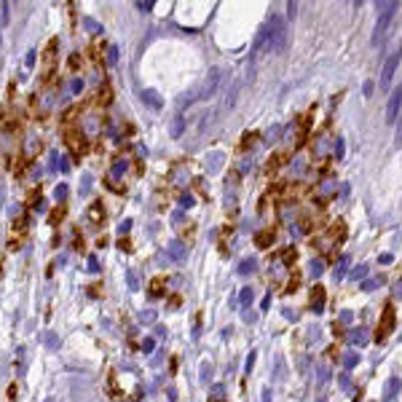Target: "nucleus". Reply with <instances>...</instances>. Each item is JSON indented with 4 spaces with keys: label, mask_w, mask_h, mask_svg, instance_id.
<instances>
[{
    "label": "nucleus",
    "mask_w": 402,
    "mask_h": 402,
    "mask_svg": "<svg viewBox=\"0 0 402 402\" xmlns=\"http://www.w3.org/2000/svg\"><path fill=\"white\" fill-rule=\"evenodd\" d=\"M287 46V22L279 14H274L268 19V51L266 54H279Z\"/></svg>",
    "instance_id": "obj_1"
},
{
    "label": "nucleus",
    "mask_w": 402,
    "mask_h": 402,
    "mask_svg": "<svg viewBox=\"0 0 402 402\" xmlns=\"http://www.w3.org/2000/svg\"><path fill=\"white\" fill-rule=\"evenodd\" d=\"M65 145L73 151V156H83L89 151V140H86V131L80 126H65Z\"/></svg>",
    "instance_id": "obj_2"
},
{
    "label": "nucleus",
    "mask_w": 402,
    "mask_h": 402,
    "mask_svg": "<svg viewBox=\"0 0 402 402\" xmlns=\"http://www.w3.org/2000/svg\"><path fill=\"white\" fill-rule=\"evenodd\" d=\"M400 59H402V43L386 56V62H383V70H381V89H386V86L392 83L394 73H397V67H400Z\"/></svg>",
    "instance_id": "obj_3"
},
{
    "label": "nucleus",
    "mask_w": 402,
    "mask_h": 402,
    "mask_svg": "<svg viewBox=\"0 0 402 402\" xmlns=\"http://www.w3.org/2000/svg\"><path fill=\"white\" fill-rule=\"evenodd\" d=\"M394 322H397V317H394V306L389 303L386 308H383V317H381V325H378V332H376V341L383 343L389 335L394 332Z\"/></svg>",
    "instance_id": "obj_4"
},
{
    "label": "nucleus",
    "mask_w": 402,
    "mask_h": 402,
    "mask_svg": "<svg viewBox=\"0 0 402 402\" xmlns=\"http://www.w3.org/2000/svg\"><path fill=\"white\" fill-rule=\"evenodd\" d=\"M400 110H402V86H394L392 94H389V102H386V118L383 121L392 126L400 118Z\"/></svg>",
    "instance_id": "obj_5"
},
{
    "label": "nucleus",
    "mask_w": 402,
    "mask_h": 402,
    "mask_svg": "<svg viewBox=\"0 0 402 402\" xmlns=\"http://www.w3.org/2000/svg\"><path fill=\"white\" fill-rule=\"evenodd\" d=\"M217 83H220V70H217V67H212L209 75L204 78V83H201V89H199L196 97H199V100H209V97L217 91Z\"/></svg>",
    "instance_id": "obj_6"
},
{
    "label": "nucleus",
    "mask_w": 402,
    "mask_h": 402,
    "mask_svg": "<svg viewBox=\"0 0 402 402\" xmlns=\"http://www.w3.org/2000/svg\"><path fill=\"white\" fill-rule=\"evenodd\" d=\"M166 255H169L175 263H182L188 257V247L182 244V241H172V244L166 247Z\"/></svg>",
    "instance_id": "obj_7"
},
{
    "label": "nucleus",
    "mask_w": 402,
    "mask_h": 402,
    "mask_svg": "<svg viewBox=\"0 0 402 402\" xmlns=\"http://www.w3.org/2000/svg\"><path fill=\"white\" fill-rule=\"evenodd\" d=\"M322 308H325V287H314L311 292V311L314 314H322Z\"/></svg>",
    "instance_id": "obj_8"
},
{
    "label": "nucleus",
    "mask_w": 402,
    "mask_h": 402,
    "mask_svg": "<svg viewBox=\"0 0 402 402\" xmlns=\"http://www.w3.org/2000/svg\"><path fill=\"white\" fill-rule=\"evenodd\" d=\"M89 220L97 223V226L105 220V206H102V201H91L89 204Z\"/></svg>",
    "instance_id": "obj_9"
},
{
    "label": "nucleus",
    "mask_w": 402,
    "mask_h": 402,
    "mask_svg": "<svg viewBox=\"0 0 402 402\" xmlns=\"http://www.w3.org/2000/svg\"><path fill=\"white\" fill-rule=\"evenodd\" d=\"M223 161H226L223 153H212V156H206V172H209V175H217V172L223 169Z\"/></svg>",
    "instance_id": "obj_10"
},
{
    "label": "nucleus",
    "mask_w": 402,
    "mask_h": 402,
    "mask_svg": "<svg viewBox=\"0 0 402 402\" xmlns=\"http://www.w3.org/2000/svg\"><path fill=\"white\" fill-rule=\"evenodd\" d=\"M349 343H354V346H365V343H367V330H365V327H354V330L349 332Z\"/></svg>",
    "instance_id": "obj_11"
},
{
    "label": "nucleus",
    "mask_w": 402,
    "mask_h": 402,
    "mask_svg": "<svg viewBox=\"0 0 402 402\" xmlns=\"http://www.w3.org/2000/svg\"><path fill=\"white\" fill-rule=\"evenodd\" d=\"M400 386H402V381H400L397 376H394V378H389V381H386V392H383V397H386V400H394V397H397V392H400Z\"/></svg>",
    "instance_id": "obj_12"
},
{
    "label": "nucleus",
    "mask_w": 402,
    "mask_h": 402,
    "mask_svg": "<svg viewBox=\"0 0 402 402\" xmlns=\"http://www.w3.org/2000/svg\"><path fill=\"white\" fill-rule=\"evenodd\" d=\"M126 169H129V161H124V158H116V161H113V166H110V177H113V180H116V177L126 175Z\"/></svg>",
    "instance_id": "obj_13"
},
{
    "label": "nucleus",
    "mask_w": 402,
    "mask_h": 402,
    "mask_svg": "<svg viewBox=\"0 0 402 402\" xmlns=\"http://www.w3.org/2000/svg\"><path fill=\"white\" fill-rule=\"evenodd\" d=\"M327 151H330V137H319V140L314 142V153H317L319 158H325Z\"/></svg>",
    "instance_id": "obj_14"
},
{
    "label": "nucleus",
    "mask_w": 402,
    "mask_h": 402,
    "mask_svg": "<svg viewBox=\"0 0 402 402\" xmlns=\"http://www.w3.org/2000/svg\"><path fill=\"white\" fill-rule=\"evenodd\" d=\"M308 274H311L314 279H319L322 274H325V260H322V257H314V260L308 263Z\"/></svg>",
    "instance_id": "obj_15"
},
{
    "label": "nucleus",
    "mask_w": 402,
    "mask_h": 402,
    "mask_svg": "<svg viewBox=\"0 0 402 402\" xmlns=\"http://www.w3.org/2000/svg\"><path fill=\"white\" fill-rule=\"evenodd\" d=\"M343 153H346V142H343V137H335V140H332V158L341 161Z\"/></svg>",
    "instance_id": "obj_16"
},
{
    "label": "nucleus",
    "mask_w": 402,
    "mask_h": 402,
    "mask_svg": "<svg viewBox=\"0 0 402 402\" xmlns=\"http://www.w3.org/2000/svg\"><path fill=\"white\" fill-rule=\"evenodd\" d=\"M257 268V263H255V257H244V260L239 263V274L241 276H247V274H252Z\"/></svg>",
    "instance_id": "obj_17"
},
{
    "label": "nucleus",
    "mask_w": 402,
    "mask_h": 402,
    "mask_svg": "<svg viewBox=\"0 0 402 402\" xmlns=\"http://www.w3.org/2000/svg\"><path fill=\"white\" fill-rule=\"evenodd\" d=\"M142 100H145L148 105L153 107V110H161V100H158V94H156V91H151V89H148V91H142Z\"/></svg>",
    "instance_id": "obj_18"
},
{
    "label": "nucleus",
    "mask_w": 402,
    "mask_h": 402,
    "mask_svg": "<svg viewBox=\"0 0 402 402\" xmlns=\"http://www.w3.org/2000/svg\"><path fill=\"white\" fill-rule=\"evenodd\" d=\"M400 11V3H378V16H389V14H397Z\"/></svg>",
    "instance_id": "obj_19"
},
{
    "label": "nucleus",
    "mask_w": 402,
    "mask_h": 402,
    "mask_svg": "<svg viewBox=\"0 0 402 402\" xmlns=\"http://www.w3.org/2000/svg\"><path fill=\"white\" fill-rule=\"evenodd\" d=\"M252 298H255V292H252V287H241V292H239V303H241V306H244V308H250Z\"/></svg>",
    "instance_id": "obj_20"
},
{
    "label": "nucleus",
    "mask_w": 402,
    "mask_h": 402,
    "mask_svg": "<svg viewBox=\"0 0 402 402\" xmlns=\"http://www.w3.org/2000/svg\"><path fill=\"white\" fill-rule=\"evenodd\" d=\"M367 274H370V266H367V263H362V266H357V268H352V274H349V276H352L354 281H359V279H365Z\"/></svg>",
    "instance_id": "obj_21"
},
{
    "label": "nucleus",
    "mask_w": 402,
    "mask_h": 402,
    "mask_svg": "<svg viewBox=\"0 0 402 402\" xmlns=\"http://www.w3.org/2000/svg\"><path fill=\"white\" fill-rule=\"evenodd\" d=\"M346 268H349V255H343L341 263H338V268H335V274H332V276H335V281H341L343 276H346Z\"/></svg>",
    "instance_id": "obj_22"
},
{
    "label": "nucleus",
    "mask_w": 402,
    "mask_h": 402,
    "mask_svg": "<svg viewBox=\"0 0 402 402\" xmlns=\"http://www.w3.org/2000/svg\"><path fill=\"white\" fill-rule=\"evenodd\" d=\"M271 241H274V231H263V233H257V236H255L257 247H268Z\"/></svg>",
    "instance_id": "obj_23"
},
{
    "label": "nucleus",
    "mask_w": 402,
    "mask_h": 402,
    "mask_svg": "<svg viewBox=\"0 0 402 402\" xmlns=\"http://www.w3.org/2000/svg\"><path fill=\"white\" fill-rule=\"evenodd\" d=\"M62 217H65V204H59V206H56V209L49 215V226H56V223H59Z\"/></svg>",
    "instance_id": "obj_24"
},
{
    "label": "nucleus",
    "mask_w": 402,
    "mask_h": 402,
    "mask_svg": "<svg viewBox=\"0 0 402 402\" xmlns=\"http://www.w3.org/2000/svg\"><path fill=\"white\" fill-rule=\"evenodd\" d=\"M80 65H83V54H80V51H75V54H70V62H67V67H70V70L75 73Z\"/></svg>",
    "instance_id": "obj_25"
},
{
    "label": "nucleus",
    "mask_w": 402,
    "mask_h": 402,
    "mask_svg": "<svg viewBox=\"0 0 402 402\" xmlns=\"http://www.w3.org/2000/svg\"><path fill=\"white\" fill-rule=\"evenodd\" d=\"M164 284H166V281L161 279V276H158V279H153V281H151V295H156V298H158V295H164Z\"/></svg>",
    "instance_id": "obj_26"
},
{
    "label": "nucleus",
    "mask_w": 402,
    "mask_h": 402,
    "mask_svg": "<svg viewBox=\"0 0 402 402\" xmlns=\"http://www.w3.org/2000/svg\"><path fill=\"white\" fill-rule=\"evenodd\" d=\"M83 27L91 32V35H100V32H102V25H97V22H94V19H89V16L83 19Z\"/></svg>",
    "instance_id": "obj_27"
},
{
    "label": "nucleus",
    "mask_w": 402,
    "mask_h": 402,
    "mask_svg": "<svg viewBox=\"0 0 402 402\" xmlns=\"http://www.w3.org/2000/svg\"><path fill=\"white\" fill-rule=\"evenodd\" d=\"M97 105H102V107L110 105V89H107V86H105V89H100V94H97Z\"/></svg>",
    "instance_id": "obj_28"
},
{
    "label": "nucleus",
    "mask_w": 402,
    "mask_h": 402,
    "mask_svg": "<svg viewBox=\"0 0 402 402\" xmlns=\"http://www.w3.org/2000/svg\"><path fill=\"white\" fill-rule=\"evenodd\" d=\"M182 129H185V121H182V118H175V121H172V137H175V140L182 134Z\"/></svg>",
    "instance_id": "obj_29"
},
{
    "label": "nucleus",
    "mask_w": 402,
    "mask_h": 402,
    "mask_svg": "<svg viewBox=\"0 0 402 402\" xmlns=\"http://www.w3.org/2000/svg\"><path fill=\"white\" fill-rule=\"evenodd\" d=\"M303 169H306L303 158H292V164H290V175H303Z\"/></svg>",
    "instance_id": "obj_30"
},
{
    "label": "nucleus",
    "mask_w": 402,
    "mask_h": 402,
    "mask_svg": "<svg viewBox=\"0 0 402 402\" xmlns=\"http://www.w3.org/2000/svg\"><path fill=\"white\" fill-rule=\"evenodd\" d=\"M357 362H359V354H346V357H343V367L352 370V367H357Z\"/></svg>",
    "instance_id": "obj_31"
},
{
    "label": "nucleus",
    "mask_w": 402,
    "mask_h": 402,
    "mask_svg": "<svg viewBox=\"0 0 402 402\" xmlns=\"http://www.w3.org/2000/svg\"><path fill=\"white\" fill-rule=\"evenodd\" d=\"M140 322L142 325H153V322H156V311H148V308L140 311Z\"/></svg>",
    "instance_id": "obj_32"
},
{
    "label": "nucleus",
    "mask_w": 402,
    "mask_h": 402,
    "mask_svg": "<svg viewBox=\"0 0 402 402\" xmlns=\"http://www.w3.org/2000/svg\"><path fill=\"white\" fill-rule=\"evenodd\" d=\"M255 359H257V352H250V354H247V362H244V373H252V367H255Z\"/></svg>",
    "instance_id": "obj_33"
},
{
    "label": "nucleus",
    "mask_w": 402,
    "mask_h": 402,
    "mask_svg": "<svg viewBox=\"0 0 402 402\" xmlns=\"http://www.w3.org/2000/svg\"><path fill=\"white\" fill-rule=\"evenodd\" d=\"M378 284H381V279H365V281H362V290H365V292H373Z\"/></svg>",
    "instance_id": "obj_34"
},
{
    "label": "nucleus",
    "mask_w": 402,
    "mask_h": 402,
    "mask_svg": "<svg viewBox=\"0 0 402 402\" xmlns=\"http://www.w3.org/2000/svg\"><path fill=\"white\" fill-rule=\"evenodd\" d=\"M126 281H129V290H140V281H137L134 271H126Z\"/></svg>",
    "instance_id": "obj_35"
},
{
    "label": "nucleus",
    "mask_w": 402,
    "mask_h": 402,
    "mask_svg": "<svg viewBox=\"0 0 402 402\" xmlns=\"http://www.w3.org/2000/svg\"><path fill=\"white\" fill-rule=\"evenodd\" d=\"M317 376H319V383H327V381H330V370H327L325 365L317 367Z\"/></svg>",
    "instance_id": "obj_36"
},
{
    "label": "nucleus",
    "mask_w": 402,
    "mask_h": 402,
    "mask_svg": "<svg viewBox=\"0 0 402 402\" xmlns=\"http://www.w3.org/2000/svg\"><path fill=\"white\" fill-rule=\"evenodd\" d=\"M65 199H67V185L62 182V185H56V201H59V204H65Z\"/></svg>",
    "instance_id": "obj_37"
},
{
    "label": "nucleus",
    "mask_w": 402,
    "mask_h": 402,
    "mask_svg": "<svg viewBox=\"0 0 402 402\" xmlns=\"http://www.w3.org/2000/svg\"><path fill=\"white\" fill-rule=\"evenodd\" d=\"M70 91H73V94H80V91H83V78H73Z\"/></svg>",
    "instance_id": "obj_38"
},
{
    "label": "nucleus",
    "mask_w": 402,
    "mask_h": 402,
    "mask_svg": "<svg viewBox=\"0 0 402 402\" xmlns=\"http://www.w3.org/2000/svg\"><path fill=\"white\" fill-rule=\"evenodd\" d=\"M335 185H338L335 180H325V182H322V188H319V191H322V193H332V191H335Z\"/></svg>",
    "instance_id": "obj_39"
},
{
    "label": "nucleus",
    "mask_w": 402,
    "mask_h": 402,
    "mask_svg": "<svg viewBox=\"0 0 402 402\" xmlns=\"http://www.w3.org/2000/svg\"><path fill=\"white\" fill-rule=\"evenodd\" d=\"M180 206H182V209L193 206V196H191V193H182V196H180Z\"/></svg>",
    "instance_id": "obj_40"
},
{
    "label": "nucleus",
    "mask_w": 402,
    "mask_h": 402,
    "mask_svg": "<svg viewBox=\"0 0 402 402\" xmlns=\"http://www.w3.org/2000/svg\"><path fill=\"white\" fill-rule=\"evenodd\" d=\"M153 349H156V341H153V338H145V341H142V352L151 354Z\"/></svg>",
    "instance_id": "obj_41"
},
{
    "label": "nucleus",
    "mask_w": 402,
    "mask_h": 402,
    "mask_svg": "<svg viewBox=\"0 0 402 402\" xmlns=\"http://www.w3.org/2000/svg\"><path fill=\"white\" fill-rule=\"evenodd\" d=\"M107 62H110V65H116V62H118V49H116V46L107 49Z\"/></svg>",
    "instance_id": "obj_42"
},
{
    "label": "nucleus",
    "mask_w": 402,
    "mask_h": 402,
    "mask_svg": "<svg viewBox=\"0 0 402 402\" xmlns=\"http://www.w3.org/2000/svg\"><path fill=\"white\" fill-rule=\"evenodd\" d=\"M352 319H354L352 311H341V317H338V322H341V325H352Z\"/></svg>",
    "instance_id": "obj_43"
},
{
    "label": "nucleus",
    "mask_w": 402,
    "mask_h": 402,
    "mask_svg": "<svg viewBox=\"0 0 402 402\" xmlns=\"http://www.w3.org/2000/svg\"><path fill=\"white\" fill-rule=\"evenodd\" d=\"M279 134H281V129H279V126H274V129H271V131H268V134H266V137H268L266 142H274V140H276Z\"/></svg>",
    "instance_id": "obj_44"
},
{
    "label": "nucleus",
    "mask_w": 402,
    "mask_h": 402,
    "mask_svg": "<svg viewBox=\"0 0 402 402\" xmlns=\"http://www.w3.org/2000/svg\"><path fill=\"white\" fill-rule=\"evenodd\" d=\"M295 14H298V3H287V16L295 19Z\"/></svg>",
    "instance_id": "obj_45"
},
{
    "label": "nucleus",
    "mask_w": 402,
    "mask_h": 402,
    "mask_svg": "<svg viewBox=\"0 0 402 402\" xmlns=\"http://www.w3.org/2000/svg\"><path fill=\"white\" fill-rule=\"evenodd\" d=\"M129 228H131V220H124V223L118 226V233L124 236V233H129Z\"/></svg>",
    "instance_id": "obj_46"
},
{
    "label": "nucleus",
    "mask_w": 402,
    "mask_h": 402,
    "mask_svg": "<svg viewBox=\"0 0 402 402\" xmlns=\"http://www.w3.org/2000/svg\"><path fill=\"white\" fill-rule=\"evenodd\" d=\"M118 250H124V252H131V241H129V239H121V241H118Z\"/></svg>",
    "instance_id": "obj_47"
},
{
    "label": "nucleus",
    "mask_w": 402,
    "mask_h": 402,
    "mask_svg": "<svg viewBox=\"0 0 402 402\" xmlns=\"http://www.w3.org/2000/svg\"><path fill=\"white\" fill-rule=\"evenodd\" d=\"M16 394H19V386H16V383H11V386H8V400L14 402V400H16Z\"/></svg>",
    "instance_id": "obj_48"
},
{
    "label": "nucleus",
    "mask_w": 402,
    "mask_h": 402,
    "mask_svg": "<svg viewBox=\"0 0 402 402\" xmlns=\"http://www.w3.org/2000/svg\"><path fill=\"white\" fill-rule=\"evenodd\" d=\"M89 271H100V263H97V257H94V255L89 257Z\"/></svg>",
    "instance_id": "obj_49"
},
{
    "label": "nucleus",
    "mask_w": 402,
    "mask_h": 402,
    "mask_svg": "<svg viewBox=\"0 0 402 402\" xmlns=\"http://www.w3.org/2000/svg\"><path fill=\"white\" fill-rule=\"evenodd\" d=\"M241 317H244V322H255V311H252V308H247Z\"/></svg>",
    "instance_id": "obj_50"
},
{
    "label": "nucleus",
    "mask_w": 402,
    "mask_h": 402,
    "mask_svg": "<svg viewBox=\"0 0 402 402\" xmlns=\"http://www.w3.org/2000/svg\"><path fill=\"white\" fill-rule=\"evenodd\" d=\"M373 94V80H365V97Z\"/></svg>",
    "instance_id": "obj_51"
},
{
    "label": "nucleus",
    "mask_w": 402,
    "mask_h": 402,
    "mask_svg": "<svg viewBox=\"0 0 402 402\" xmlns=\"http://www.w3.org/2000/svg\"><path fill=\"white\" fill-rule=\"evenodd\" d=\"M35 65V51H30V54H27V67H32Z\"/></svg>",
    "instance_id": "obj_52"
},
{
    "label": "nucleus",
    "mask_w": 402,
    "mask_h": 402,
    "mask_svg": "<svg viewBox=\"0 0 402 402\" xmlns=\"http://www.w3.org/2000/svg\"><path fill=\"white\" fill-rule=\"evenodd\" d=\"M212 394H215V397H223V386H220V383H217V386H212Z\"/></svg>",
    "instance_id": "obj_53"
},
{
    "label": "nucleus",
    "mask_w": 402,
    "mask_h": 402,
    "mask_svg": "<svg viewBox=\"0 0 402 402\" xmlns=\"http://www.w3.org/2000/svg\"><path fill=\"white\" fill-rule=\"evenodd\" d=\"M263 402H271V389H268V386L263 389Z\"/></svg>",
    "instance_id": "obj_54"
},
{
    "label": "nucleus",
    "mask_w": 402,
    "mask_h": 402,
    "mask_svg": "<svg viewBox=\"0 0 402 402\" xmlns=\"http://www.w3.org/2000/svg\"><path fill=\"white\" fill-rule=\"evenodd\" d=\"M137 8H140V11H151L153 3H137Z\"/></svg>",
    "instance_id": "obj_55"
},
{
    "label": "nucleus",
    "mask_w": 402,
    "mask_h": 402,
    "mask_svg": "<svg viewBox=\"0 0 402 402\" xmlns=\"http://www.w3.org/2000/svg\"><path fill=\"white\" fill-rule=\"evenodd\" d=\"M341 386H343V389H349V386H352V381H349V376H341Z\"/></svg>",
    "instance_id": "obj_56"
},
{
    "label": "nucleus",
    "mask_w": 402,
    "mask_h": 402,
    "mask_svg": "<svg viewBox=\"0 0 402 402\" xmlns=\"http://www.w3.org/2000/svg\"><path fill=\"white\" fill-rule=\"evenodd\" d=\"M397 145H402V124H400V129H397Z\"/></svg>",
    "instance_id": "obj_57"
},
{
    "label": "nucleus",
    "mask_w": 402,
    "mask_h": 402,
    "mask_svg": "<svg viewBox=\"0 0 402 402\" xmlns=\"http://www.w3.org/2000/svg\"><path fill=\"white\" fill-rule=\"evenodd\" d=\"M397 298H402V281L397 284Z\"/></svg>",
    "instance_id": "obj_58"
},
{
    "label": "nucleus",
    "mask_w": 402,
    "mask_h": 402,
    "mask_svg": "<svg viewBox=\"0 0 402 402\" xmlns=\"http://www.w3.org/2000/svg\"><path fill=\"white\" fill-rule=\"evenodd\" d=\"M317 402H325V400H317Z\"/></svg>",
    "instance_id": "obj_59"
}]
</instances>
